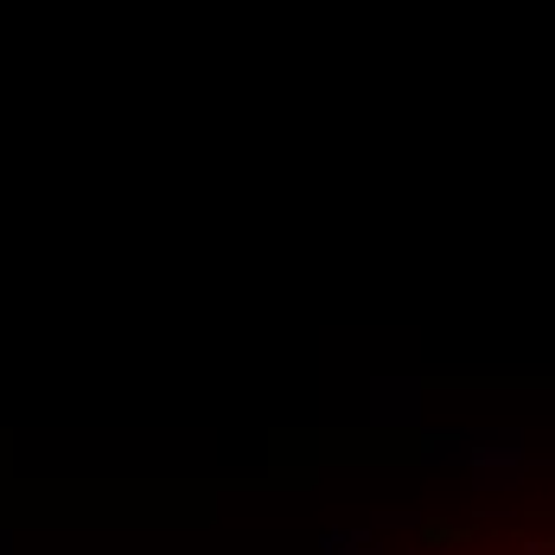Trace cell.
<instances>
[{
    "label": "cell",
    "mask_w": 555,
    "mask_h": 555,
    "mask_svg": "<svg viewBox=\"0 0 555 555\" xmlns=\"http://www.w3.org/2000/svg\"><path fill=\"white\" fill-rule=\"evenodd\" d=\"M422 460L428 466H466V473H524L530 453L517 428H447V435H422Z\"/></svg>",
    "instance_id": "1"
},
{
    "label": "cell",
    "mask_w": 555,
    "mask_h": 555,
    "mask_svg": "<svg viewBox=\"0 0 555 555\" xmlns=\"http://www.w3.org/2000/svg\"><path fill=\"white\" fill-rule=\"evenodd\" d=\"M371 422L377 428H415L422 422V384H377L371 389Z\"/></svg>",
    "instance_id": "2"
},
{
    "label": "cell",
    "mask_w": 555,
    "mask_h": 555,
    "mask_svg": "<svg viewBox=\"0 0 555 555\" xmlns=\"http://www.w3.org/2000/svg\"><path fill=\"white\" fill-rule=\"evenodd\" d=\"M377 550V530L364 524V530H326L320 537V555H371Z\"/></svg>",
    "instance_id": "3"
},
{
    "label": "cell",
    "mask_w": 555,
    "mask_h": 555,
    "mask_svg": "<svg viewBox=\"0 0 555 555\" xmlns=\"http://www.w3.org/2000/svg\"><path fill=\"white\" fill-rule=\"evenodd\" d=\"M517 479H524V473H504V466H492V473H473V492H486V499H492V492H517Z\"/></svg>",
    "instance_id": "4"
},
{
    "label": "cell",
    "mask_w": 555,
    "mask_h": 555,
    "mask_svg": "<svg viewBox=\"0 0 555 555\" xmlns=\"http://www.w3.org/2000/svg\"><path fill=\"white\" fill-rule=\"evenodd\" d=\"M422 524V511H377L371 517V530H415Z\"/></svg>",
    "instance_id": "5"
},
{
    "label": "cell",
    "mask_w": 555,
    "mask_h": 555,
    "mask_svg": "<svg viewBox=\"0 0 555 555\" xmlns=\"http://www.w3.org/2000/svg\"><path fill=\"white\" fill-rule=\"evenodd\" d=\"M517 555H555V537H537V543H524Z\"/></svg>",
    "instance_id": "6"
}]
</instances>
